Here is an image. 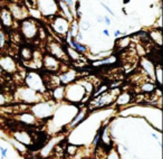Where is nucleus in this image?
Listing matches in <instances>:
<instances>
[{"label":"nucleus","mask_w":163,"mask_h":159,"mask_svg":"<svg viewBox=\"0 0 163 159\" xmlns=\"http://www.w3.org/2000/svg\"><path fill=\"white\" fill-rule=\"evenodd\" d=\"M36 8L44 17H55L59 10L57 0H36Z\"/></svg>","instance_id":"nucleus-1"},{"label":"nucleus","mask_w":163,"mask_h":159,"mask_svg":"<svg viewBox=\"0 0 163 159\" xmlns=\"http://www.w3.org/2000/svg\"><path fill=\"white\" fill-rule=\"evenodd\" d=\"M85 95V87L80 84V82L69 85L67 89H65V94L67 100L72 102H79L83 100V96Z\"/></svg>","instance_id":"nucleus-2"},{"label":"nucleus","mask_w":163,"mask_h":159,"mask_svg":"<svg viewBox=\"0 0 163 159\" xmlns=\"http://www.w3.org/2000/svg\"><path fill=\"white\" fill-rule=\"evenodd\" d=\"M26 83L29 89L36 91V92H45V83L44 80L38 73L29 72L26 76Z\"/></svg>","instance_id":"nucleus-3"},{"label":"nucleus","mask_w":163,"mask_h":159,"mask_svg":"<svg viewBox=\"0 0 163 159\" xmlns=\"http://www.w3.org/2000/svg\"><path fill=\"white\" fill-rule=\"evenodd\" d=\"M69 25H70V22L63 16H55L53 22H52V27L54 28V30L57 34H59L61 36L68 34Z\"/></svg>","instance_id":"nucleus-4"},{"label":"nucleus","mask_w":163,"mask_h":159,"mask_svg":"<svg viewBox=\"0 0 163 159\" xmlns=\"http://www.w3.org/2000/svg\"><path fill=\"white\" fill-rule=\"evenodd\" d=\"M21 31L26 38L33 39L36 37L37 33H38V28H37V25L34 20L26 18L21 22Z\"/></svg>","instance_id":"nucleus-5"},{"label":"nucleus","mask_w":163,"mask_h":159,"mask_svg":"<svg viewBox=\"0 0 163 159\" xmlns=\"http://www.w3.org/2000/svg\"><path fill=\"white\" fill-rule=\"evenodd\" d=\"M31 110L35 113V115L39 118H45L53 113V105L50 103H39L34 106Z\"/></svg>","instance_id":"nucleus-6"},{"label":"nucleus","mask_w":163,"mask_h":159,"mask_svg":"<svg viewBox=\"0 0 163 159\" xmlns=\"http://www.w3.org/2000/svg\"><path fill=\"white\" fill-rule=\"evenodd\" d=\"M19 98L21 99L22 101H26V102H37L39 101L40 99V94L36 91H34V90L29 89H21L19 91Z\"/></svg>","instance_id":"nucleus-7"},{"label":"nucleus","mask_w":163,"mask_h":159,"mask_svg":"<svg viewBox=\"0 0 163 159\" xmlns=\"http://www.w3.org/2000/svg\"><path fill=\"white\" fill-rule=\"evenodd\" d=\"M49 52L52 54L53 57H55L56 59H66L67 54L63 50V48L59 46V44L57 43H50L49 44Z\"/></svg>","instance_id":"nucleus-8"},{"label":"nucleus","mask_w":163,"mask_h":159,"mask_svg":"<svg viewBox=\"0 0 163 159\" xmlns=\"http://www.w3.org/2000/svg\"><path fill=\"white\" fill-rule=\"evenodd\" d=\"M0 67L7 72H15L16 71V63L10 56H3L0 58Z\"/></svg>","instance_id":"nucleus-9"},{"label":"nucleus","mask_w":163,"mask_h":159,"mask_svg":"<svg viewBox=\"0 0 163 159\" xmlns=\"http://www.w3.org/2000/svg\"><path fill=\"white\" fill-rule=\"evenodd\" d=\"M58 3V8H61V10L63 11V17H65L69 22L73 21L75 19L74 18V14H73V9L69 8L68 6L65 3L64 0H57Z\"/></svg>","instance_id":"nucleus-10"},{"label":"nucleus","mask_w":163,"mask_h":159,"mask_svg":"<svg viewBox=\"0 0 163 159\" xmlns=\"http://www.w3.org/2000/svg\"><path fill=\"white\" fill-rule=\"evenodd\" d=\"M43 63H44L45 67L47 68L48 71H57L58 67H59V62L58 59H56L55 57H53L52 55H46L43 59Z\"/></svg>","instance_id":"nucleus-11"},{"label":"nucleus","mask_w":163,"mask_h":159,"mask_svg":"<svg viewBox=\"0 0 163 159\" xmlns=\"http://www.w3.org/2000/svg\"><path fill=\"white\" fill-rule=\"evenodd\" d=\"M0 19L6 27H11L14 24V17L11 15L10 10H8L7 8H2L0 10Z\"/></svg>","instance_id":"nucleus-12"},{"label":"nucleus","mask_w":163,"mask_h":159,"mask_svg":"<svg viewBox=\"0 0 163 159\" xmlns=\"http://www.w3.org/2000/svg\"><path fill=\"white\" fill-rule=\"evenodd\" d=\"M10 12L14 18H17V19H25L27 17V12L25 11V9L20 7V6H16L12 5L10 8Z\"/></svg>","instance_id":"nucleus-13"},{"label":"nucleus","mask_w":163,"mask_h":159,"mask_svg":"<svg viewBox=\"0 0 163 159\" xmlns=\"http://www.w3.org/2000/svg\"><path fill=\"white\" fill-rule=\"evenodd\" d=\"M75 78H76V71L69 70L59 76V81L63 84H69L72 83V82H74Z\"/></svg>","instance_id":"nucleus-14"},{"label":"nucleus","mask_w":163,"mask_h":159,"mask_svg":"<svg viewBox=\"0 0 163 159\" xmlns=\"http://www.w3.org/2000/svg\"><path fill=\"white\" fill-rule=\"evenodd\" d=\"M113 95L111 94V93H106V94H103L98 98H96V100L94 101V104L98 108V106H103L105 105V104H108L111 103L112 101H113Z\"/></svg>","instance_id":"nucleus-15"},{"label":"nucleus","mask_w":163,"mask_h":159,"mask_svg":"<svg viewBox=\"0 0 163 159\" xmlns=\"http://www.w3.org/2000/svg\"><path fill=\"white\" fill-rule=\"evenodd\" d=\"M68 43H69V47H72L73 49H75L77 53H80V54H84V53H86L87 52V47H86L85 45L84 44H80L79 42H77L76 39L75 38H73L72 40H68Z\"/></svg>","instance_id":"nucleus-16"},{"label":"nucleus","mask_w":163,"mask_h":159,"mask_svg":"<svg viewBox=\"0 0 163 159\" xmlns=\"http://www.w3.org/2000/svg\"><path fill=\"white\" fill-rule=\"evenodd\" d=\"M14 137L16 138L19 143H26V145H29L31 143V139L30 137L28 136V133L26 132H15L14 133Z\"/></svg>","instance_id":"nucleus-17"},{"label":"nucleus","mask_w":163,"mask_h":159,"mask_svg":"<svg viewBox=\"0 0 163 159\" xmlns=\"http://www.w3.org/2000/svg\"><path fill=\"white\" fill-rule=\"evenodd\" d=\"M79 33V27H78V21L76 19H74L72 21V25H69V30H68V35L72 38H76L77 34Z\"/></svg>","instance_id":"nucleus-18"},{"label":"nucleus","mask_w":163,"mask_h":159,"mask_svg":"<svg viewBox=\"0 0 163 159\" xmlns=\"http://www.w3.org/2000/svg\"><path fill=\"white\" fill-rule=\"evenodd\" d=\"M142 65H143V67L147 70V74H149L152 78H155L154 77V66H153L152 63L150 61H147V59H143V61H142Z\"/></svg>","instance_id":"nucleus-19"},{"label":"nucleus","mask_w":163,"mask_h":159,"mask_svg":"<svg viewBox=\"0 0 163 159\" xmlns=\"http://www.w3.org/2000/svg\"><path fill=\"white\" fill-rule=\"evenodd\" d=\"M131 100V95H130V93H126V92H124V93H122V94H120L119 96H117V104H126V103H129V101Z\"/></svg>","instance_id":"nucleus-20"},{"label":"nucleus","mask_w":163,"mask_h":159,"mask_svg":"<svg viewBox=\"0 0 163 159\" xmlns=\"http://www.w3.org/2000/svg\"><path fill=\"white\" fill-rule=\"evenodd\" d=\"M21 57L24 61H31L33 59V52H31L30 48L24 47L21 49Z\"/></svg>","instance_id":"nucleus-21"},{"label":"nucleus","mask_w":163,"mask_h":159,"mask_svg":"<svg viewBox=\"0 0 163 159\" xmlns=\"http://www.w3.org/2000/svg\"><path fill=\"white\" fill-rule=\"evenodd\" d=\"M64 94H65V89H64L63 87H55V90H54V92H53L54 98H55L56 100H61L63 98H65Z\"/></svg>","instance_id":"nucleus-22"},{"label":"nucleus","mask_w":163,"mask_h":159,"mask_svg":"<svg viewBox=\"0 0 163 159\" xmlns=\"http://www.w3.org/2000/svg\"><path fill=\"white\" fill-rule=\"evenodd\" d=\"M78 27H79L80 30L86 31L91 28V22H89L87 19H80L79 22H78Z\"/></svg>","instance_id":"nucleus-23"},{"label":"nucleus","mask_w":163,"mask_h":159,"mask_svg":"<svg viewBox=\"0 0 163 159\" xmlns=\"http://www.w3.org/2000/svg\"><path fill=\"white\" fill-rule=\"evenodd\" d=\"M67 52H68V55L72 57L73 59H79L80 58V55L79 53H77L75 49H73L72 47H68L67 48Z\"/></svg>","instance_id":"nucleus-24"},{"label":"nucleus","mask_w":163,"mask_h":159,"mask_svg":"<svg viewBox=\"0 0 163 159\" xmlns=\"http://www.w3.org/2000/svg\"><path fill=\"white\" fill-rule=\"evenodd\" d=\"M115 57H108V58L103 59V61L97 62V63H94V65H104V64H112L115 62Z\"/></svg>","instance_id":"nucleus-25"},{"label":"nucleus","mask_w":163,"mask_h":159,"mask_svg":"<svg viewBox=\"0 0 163 159\" xmlns=\"http://www.w3.org/2000/svg\"><path fill=\"white\" fill-rule=\"evenodd\" d=\"M21 120L26 123H34L35 122V118H34V115H22Z\"/></svg>","instance_id":"nucleus-26"},{"label":"nucleus","mask_w":163,"mask_h":159,"mask_svg":"<svg viewBox=\"0 0 163 159\" xmlns=\"http://www.w3.org/2000/svg\"><path fill=\"white\" fill-rule=\"evenodd\" d=\"M154 77L155 80H158V82L160 84H162V68L158 67V70L154 71Z\"/></svg>","instance_id":"nucleus-27"},{"label":"nucleus","mask_w":163,"mask_h":159,"mask_svg":"<svg viewBox=\"0 0 163 159\" xmlns=\"http://www.w3.org/2000/svg\"><path fill=\"white\" fill-rule=\"evenodd\" d=\"M84 117H85V112H80L79 115H78L77 117H76V119H74V120L72 121V123H70V126L74 127L75 124H77V123L79 122V121L82 120V119H83Z\"/></svg>","instance_id":"nucleus-28"},{"label":"nucleus","mask_w":163,"mask_h":159,"mask_svg":"<svg viewBox=\"0 0 163 159\" xmlns=\"http://www.w3.org/2000/svg\"><path fill=\"white\" fill-rule=\"evenodd\" d=\"M142 90H143V91H147V92H151V91L154 90V85H153L152 83H145L143 87H142Z\"/></svg>","instance_id":"nucleus-29"},{"label":"nucleus","mask_w":163,"mask_h":159,"mask_svg":"<svg viewBox=\"0 0 163 159\" xmlns=\"http://www.w3.org/2000/svg\"><path fill=\"white\" fill-rule=\"evenodd\" d=\"M101 5H102L103 7H104V8H105V10L107 11V12H110V14L112 15V16H113V17L115 16V14H114V11L112 10V9H111L110 7H108V6H107V5H105V3H104V2H101Z\"/></svg>","instance_id":"nucleus-30"},{"label":"nucleus","mask_w":163,"mask_h":159,"mask_svg":"<svg viewBox=\"0 0 163 159\" xmlns=\"http://www.w3.org/2000/svg\"><path fill=\"white\" fill-rule=\"evenodd\" d=\"M3 45H5V34L0 31V47H2Z\"/></svg>","instance_id":"nucleus-31"},{"label":"nucleus","mask_w":163,"mask_h":159,"mask_svg":"<svg viewBox=\"0 0 163 159\" xmlns=\"http://www.w3.org/2000/svg\"><path fill=\"white\" fill-rule=\"evenodd\" d=\"M0 151H1V157H2V159L6 158V157H7V151H8V149L3 148V147H0Z\"/></svg>","instance_id":"nucleus-32"},{"label":"nucleus","mask_w":163,"mask_h":159,"mask_svg":"<svg viewBox=\"0 0 163 159\" xmlns=\"http://www.w3.org/2000/svg\"><path fill=\"white\" fill-rule=\"evenodd\" d=\"M65 1V3H66L67 6H68L69 8H72V7H74V5H75V2L73 1V0H64ZM73 9V8H72Z\"/></svg>","instance_id":"nucleus-33"},{"label":"nucleus","mask_w":163,"mask_h":159,"mask_svg":"<svg viewBox=\"0 0 163 159\" xmlns=\"http://www.w3.org/2000/svg\"><path fill=\"white\" fill-rule=\"evenodd\" d=\"M122 35H125V34L122 33L121 30H115V33H114V36H115V37H121Z\"/></svg>","instance_id":"nucleus-34"},{"label":"nucleus","mask_w":163,"mask_h":159,"mask_svg":"<svg viewBox=\"0 0 163 159\" xmlns=\"http://www.w3.org/2000/svg\"><path fill=\"white\" fill-rule=\"evenodd\" d=\"M104 22H105V24H106L107 26H110V25H111V19H110V17L104 16Z\"/></svg>","instance_id":"nucleus-35"},{"label":"nucleus","mask_w":163,"mask_h":159,"mask_svg":"<svg viewBox=\"0 0 163 159\" xmlns=\"http://www.w3.org/2000/svg\"><path fill=\"white\" fill-rule=\"evenodd\" d=\"M97 22H100V24H103V22H104V16H97Z\"/></svg>","instance_id":"nucleus-36"},{"label":"nucleus","mask_w":163,"mask_h":159,"mask_svg":"<svg viewBox=\"0 0 163 159\" xmlns=\"http://www.w3.org/2000/svg\"><path fill=\"white\" fill-rule=\"evenodd\" d=\"M110 159H119V157H117V155L116 154H113L110 156Z\"/></svg>","instance_id":"nucleus-37"},{"label":"nucleus","mask_w":163,"mask_h":159,"mask_svg":"<svg viewBox=\"0 0 163 159\" xmlns=\"http://www.w3.org/2000/svg\"><path fill=\"white\" fill-rule=\"evenodd\" d=\"M103 34H104V35H105L106 37H108V36H110V33H108V30H107V29H104V30H103Z\"/></svg>","instance_id":"nucleus-38"},{"label":"nucleus","mask_w":163,"mask_h":159,"mask_svg":"<svg viewBox=\"0 0 163 159\" xmlns=\"http://www.w3.org/2000/svg\"><path fill=\"white\" fill-rule=\"evenodd\" d=\"M5 102V98H3L2 95H0V104H2Z\"/></svg>","instance_id":"nucleus-39"},{"label":"nucleus","mask_w":163,"mask_h":159,"mask_svg":"<svg viewBox=\"0 0 163 159\" xmlns=\"http://www.w3.org/2000/svg\"><path fill=\"white\" fill-rule=\"evenodd\" d=\"M129 1H130V0H124V3H127Z\"/></svg>","instance_id":"nucleus-40"},{"label":"nucleus","mask_w":163,"mask_h":159,"mask_svg":"<svg viewBox=\"0 0 163 159\" xmlns=\"http://www.w3.org/2000/svg\"><path fill=\"white\" fill-rule=\"evenodd\" d=\"M133 159H140V158H136V157H133Z\"/></svg>","instance_id":"nucleus-41"},{"label":"nucleus","mask_w":163,"mask_h":159,"mask_svg":"<svg viewBox=\"0 0 163 159\" xmlns=\"http://www.w3.org/2000/svg\"><path fill=\"white\" fill-rule=\"evenodd\" d=\"M1 71H2V68H1V67H0V73H1Z\"/></svg>","instance_id":"nucleus-42"}]
</instances>
